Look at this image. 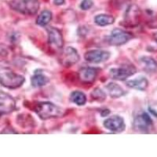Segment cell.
<instances>
[{"mask_svg":"<svg viewBox=\"0 0 157 157\" xmlns=\"http://www.w3.org/2000/svg\"><path fill=\"white\" fill-rule=\"evenodd\" d=\"M79 55L75 48L68 47L62 51L61 62L64 67H71L79 61Z\"/></svg>","mask_w":157,"mask_h":157,"instance_id":"6","label":"cell"},{"mask_svg":"<svg viewBox=\"0 0 157 157\" xmlns=\"http://www.w3.org/2000/svg\"><path fill=\"white\" fill-rule=\"evenodd\" d=\"M25 78L23 75L15 73L9 66L0 63V82L9 89H17L23 85Z\"/></svg>","mask_w":157,"mask_h":157,"instance_id":"1","label":"cell"},{"mask_svg":"<svg viewBox=\"0 0 157 157\" xmlns=\"http://www.w3.org/2000/svg\"><path fill=\"white\" fill-rule=\"evenodd\" d=\"M35 112L40 119L44 120L61 117L64 115V110L51 102H39L36 105Z\"/></svg>","mask_w":157,"mask_h":157,"instance_id":"2","label":"cell"},{"mask_svg":"<svg viewBox=\"0 0 157 157\" xmlns=\"http://www.w3.org/2000/svg\"><path fill=\"white\" fill-rule=\"evenodd\" d=\"M153 37H154V39H155V42H156V43H157V32H155V34L153 35Z\"/></svg>","mask_w":157,"mask_h":157,"instance_id":"24","label":"cell"},{"mask_svg":"<svg viewBox=\"0 0 157 157\" xmlns=\"http://www.w3.org/2000/svg\"><path fill=\"white\" fill-rule=\"evenodd\" d=\"M140 61L143 64L144 69L148 72H154L157 70V62L152 57L144 56L140 58Z\"/></svg>","mask_w":157,"mask_h":157,"instance_id":"15","label":"cell"},{"mask_svg":"<svg viewBox=\"0 0 157 157\" xmlns=\"http://www.w3.org/2000/svg\"><path fill=\"white\" fill-rule=\"evenodd\" d=\"M152 125V119L146 113H142L136 116L134 122V128L141 132H147Z\"/></svg>","mask_w":157,"mask_h":157,"instance_id":"12","label":"cell"},{"mask_svg":"<svg viewBox=\"0 0 157 157\" xmlns=\"http://www.w3.org/2000/svg\"><path fill=\"white\" fill-rule=\"evenodd\" d=\"M91 96H92L94 99L99 101H104L106 98L105 93L102 90H101L100 88H96V89L94 90L93 92L91 93Z\"/></svg>","mask_w":157,"mask_h":157,"instance_id":"21","label":"cell"},{"mask_svg":"<svg viewBox=\"0 0 157 157\" xmlns=\"http://www.w3.org/2000/svg\"><path fill=\"white\" fill-rule=\"evenodd\" d=\"M110 56V53L105 50H92L86 52L84 55V58L88 62L98 64V63H101L107 61Z\"/></svg>","mask_w":157,"mask_h":157,"instance_id":"8","label":"cell"},{"mask_svg":"<svg viewBox=\"0 0 157 157\" xmlns=\"http://www.w3.org/2000/svg\"><path fill=\"white\" fill-rule=\"evenodd\" d=\"M16 102L10 94L0 91V114H8L15 109Z\"/></svg>","mask_w":157,"mask_h":157,"instance_id":"9","label":"cell"},{"mask_svg":"<svg viewBox=\"0 0 157 157\" xmlns=\"http://www.w3.org/2000/svg\"><path fill=\"white\" fill-rule=\"evenodd\" d=\"M48 32V42L51 47L54 49H61L64 45V40L61 32L57 28L49 27L47 29Z\"/></svg>","mask_w":157,"mask_h":157,"instance_id":"10","label":"cell"},{"mask_svg":"<svg viewBox=\"0 0 157 157\" xmlns=\"http://www.w3.org/2000/svg\"><path fill=\"white\" fill-rule=\"evenodd\" d=\"M98 70L95 68H82L78 71L79 79L84 83H92L98 75Z\"/></svg>","mask_w":157,"mask_h":157,"instance_id":"13","label":"cell"},{"mask_svg":"<svg viewBox=\"0 0 157 157\" xmlns=\"http://www.w3.org/2000/svg\"><path fill=\"white\" fill-rule=\"evenodd\" d=\"M106 89L109 91V95L113 98H120L124 94V90L123 88L115 82H110L106 86Z\"/></svg>","mask_w":157,"mask_h":157,"instance_id":"16","label":"cell"},{"mask_svg":"<svg viewBox=\"0 0 157 157\" xmlns=\"http://www.w3.org/2000/svg\"><path fill=\"white\" fill-rule=\"evenodd\" d=\"M52 19V13L50 10H43L38 16L36 23L40 26H46L50 23Z\"/></svg>","mask_w":157,"mask_h":157,"instance_id":"20","label":"cell"},{"mask_svg":"<svg viewBox=\"0 0 157 157\" xmlns=\"http://www.w3.org/2000/svg\"><path fill=\"white\" fill-rule=\"evenodd\" d=\"M32 85L34 87H40L45 86L49 82V79L42 72H36L32 77Z\"/></svg>","mask_w":157,"mask_h":157,"instance_id":"17","label":"cell"},{"mask_svg":"<svg viewBox=\"0 0 157 157\" xmlns=\"http://www.w3.org/2000/svg\"><path fill=\"white\" fill-rule=\"evenodd\" d=\"M127 86L138 90H145L148 86V81L145 77L141 76L127 82Z\"/></svg>","mask_w":157,"mask_h":157,"instance_id":"14","label":"cell"},{"mask_svg":"<svg viewBox=\"0 0 157 157\" xmlns=\"http://www.w3.org/2000/svg\"><path fill=\"white\" fill-rule=\"evenodd\" d=\"M11 8L25 15H34L39 9L38 0H12L10 2Z\"/></svg>","mask_w":157,"mask_h":157,"instance_id":"3","label":"cell"},{"mask_svg":"<svg viewBox=\"0 0 157 157\" xmlns=\"http://www.w3.org/2000/svg\"><path fill=\"white\" fill-rule=\"evenodd\" d=\"M141 11L137 6L132 5L126 11L124 17V25L127 27H135L139 23Z\"/></svg>","mask_w":157,"mask_h":157,"instance_id":"7","label":"cell"},{"mask_svg":"<svg viewBox=\"0 0 157 157\" xmlns=\"http://www.w3.org/2000/svg\"><path fill=\"white\" fill-rule=\"evenodd\" d=\"M104 126L108 130L113 132H122L125 129L124 120L119 116H113L105 120Z\"/></svg>","mask_w":157,"mask_h":157,"instance_id":"11","label":"cell"},{"mask_svg":"<svg viewBox=\"0 0 157 157\" xmlns=\"http://www.w3.org/2000/svg\"><path fill=\"white\" fill-rule=\"evenodd\" d=\"M115 19L113 16L108 14H99L95 17L94 22L99 26H107L112 25L114 22Z\"/></svg>","mask_w":157,"mask_h":157,"instance_id":"18","label":"cell"},{"mask_svg":"<svg viewBox=\"0 0 157 157\" xmlns=\"http://www.w3.org/2000/svg\"><path fill=\"white\" fill-rule=\"evenodd\" d=\"M64 1L65 0H54V3L56 6H61L64 3Z\"/></svg>","mask_w":157,"mask_h":157,"instance_id":"23","label":"cell"},{"mask_svg":"<svg viewBox=\"0 0 157 157\" xmlns=\"http://www.w3.org/2000/svg\"><path fill=\"white\" fill-rule=\"evenodd\" d=\"M92 6H93L92 0H82L80 4V8L83 10H87L92 7Z\"/></svg>","mask_w":157,"mask_h":157,"instance_id":"22","label":"cell"},{"mask_svg":"<svg viewBox=\"0 0 157 157\" xmlns=\"http://www.w3.org/2000/svg\"><path fill=\"white\" fill-rule=\"evenodd\" d=\"M133 38V35L127 31L116 29L108 37L107 42L112 46H121L125 44Z\"/></svg>","mask_w":157,"mask_h":157,"instance_id":"4","label":"cell"},{"mask_svg":"<svg viewBox=\"0 0 157 157\" xmlns=\"http://www.w3.org/2000/svg\"><path fill=\"white\" fill-rule=\"evenodd\" d=\"M137 69L132 64H127L120 68H112L110 70L111 77L117 80H125L128 77L136 73Z\"/></svg>","mask_w":157,"mask_h":157,"instance_id":"5","label":"cell"},{"mask_svg":"<svg viewBox=\"0 0 157 157\" xmlns=\"http://www.w3.org/2000/svg\"><path fill=\"white\" fill-rule=\"evenodd\" d=\"M70 99L77 105H83L86 101V97L81 91H74L70 95Z\"/></svg>","mask_w":157,"mask_h":157,"instance_id":"19","label":"cell"}]
</instances>
